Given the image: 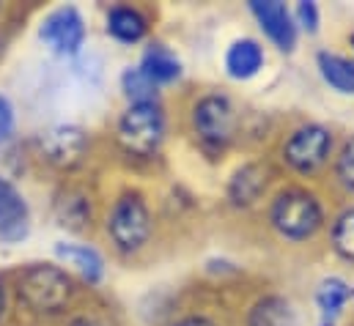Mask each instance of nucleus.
I'll return each instance as SVG.
<instances>
[{"mask_svg":"<svg viewBox=\"0 0 354 326\" xmlns=\"http://www.w3.org/2000/svg\"><path fill=\"white\" fill-rule=\"evenodd\" d=\"M266 189V170L261 164H245L234 173L228 184V198L234 206H250Z\"/></svg>","mask_w":354,"mask_h":326,"instance_id":"13","label":"nucleus"},{"mask_svg":"<svg viewBox=\"0 0 354 326\" xmlns=\"http://www.w3.org/2000/svg\"><path fill=\"white\" fill-rule=\"evenodd\" d=\"M352 39H354V36H352Z\"/></svg>","mask_w":354,"mask_h":326,"instance_id":"27","label":"nucleus"},{"mask_svg":"<svg viewBox=\"0 0 354 326\" xmlns=\"http://www.w3.org/2000/svg\"><path fill=\"white\" fill-rule=\"evenodd\" d=\"M138 69L154 82L157 88H160V85H168V82H176L178 77H181V64H178V58L168 47H162V44L149 47V50L143 52V61H140Z\"/></svg>","mask_w":354,"mask_h":326,"instance_id":"14","label":"nucleus"},{"mask_svg":"<svg viewBox=\"0 0 354 326\" xmlns=\"http://www.w3.org/2000/svg\"><path fill=\"white\" fill-rule=\"evenodd\" d=\"M349 299H352V288L346 285V280L327 277L319 285V294H316V305H319V316H322V324L319 326L335 324V318L341 316V310L346 307Z\"/></svg>","mask_w":354,"mask_h":326,"instance_id":"15","label":"nucleus"},{"mask_svg":"<svg viewBox=\"0 0 354 326\" xmlns=\"http://www.w3.org/2000/svg\"><path fill=\"white\" fill-rule=\"evenodd\" d=\"M269 222L272 228L291 242H305L319 233L324 222L322 203L316 200L313 192L305 189H286L272 200L269 209Z\"/></svg>","mask_w":354,"mask_h":326,"instance_id":"1","label":"nucleus"},{"mask_svg":"<svg viewBox=\"0 0 354 326\" xmlns=\"http://www.w3.org/2000/svg\"><path fill=\"white\" fill-rule=\"evenodd\" d=\"M176 326H217L214 321L203 318V316H189V318H181Z\"/></svg>","mask_w":354,"mask_h":326,"instance_id":"24","label":"nucleus"},{"mask_svg":"<svg viewBox=\"0 0 354 326\" xmlns=\"http://www.w3.org/2000/svg\"><path fill=\"white\" fill-rule=\"evenodd\" d=\"M124 85V93L129 96L132 104H149V102H157V85L149 80L138 66H129L121 77Z\"/></svg>","mask_w":354,"mask_h":326,"instance_id":"19","label":"nucleus"},{"mask_svg":"<svg viewBox=\"0 0 354 326\" xmlns=\"http://www.w3.org/2000/svg\"><path fill=\"white\" fill-rule=\"evenodd\" d=\"M335 175H338V181H341L346 189H352L354 192V137L341 148V154H338Z\"/></svg>","mask_w":354,"mask_h":326,"instance_id":"21","label":"nucleus"},{"mask_svg":"<svg viewBox=\"0 0 354 326\" xmlns=\"http://www.w3.org/2000/svg\"><path fill=\"white\" fill-rule=\"evenodd\" d=\"M55 255L58 258H64V260H69V263H75L77 269H80V274L88 280V282H99L102 277H104V260H102V255L88 245H66V242H61V245H55Z\"/></svg>","mask_w":354,"mask_h":326,"instance_id":"17","label":"nucleus"},{"mask_svg":"<svg viewBox=\"0 0 354 326\" xmlns=\"http://www.w3.org/2000/svg\"><path fill=\"white\" fill-rule=\"evenodd\" d=\"M19 299L36 313H58L72 299V280L53 263H36L19 277Z\"/></svg>","mask_w":354,"mask_h":326,"instance_id":"2","label":"nucleus"},{"mask_svg":"<svg viewBox=\"0 0 354 326\" xmlns=\"http://www.w3.org/2000/svg\"><path fill=\"white\" fill-rule=\"evenodd\" d=\"M248 326H297V313L288 299L283 296H264L253 305Z\"/></svg>","mask_w":354,"mask_h":326,"instance_id":"16","label":"nucleus"},{"mask_svg":"<svg viewBox=\"0 0 354 326\" xmlns=\"http://www.w3.org/2000/svg\"><path fill=\"white\" fill-rule=\"evenodd\" d=\"M333 151V135L322 124L299 126L283 146V160L297 173H313L330 160Z\"/></svg>","mask_w":354,"mask_h":326,"instance_id":"5","label":"nucleus"},{"mask_svg":"<svg viewBox=\"0 0 354 326\" xmlns=\"http://www.w3.org/2000/svg\"><path fill=\"white\" fill-rule=\"evenodd\" d=\"M250 11L259 19L261 30L277 44V50L294 52V47H297V25H294V14L283 3H277V0H250Z\"/></svg>","mask_w":354,"mask_h":326,"instance_id":"9","label":"nucleus"},{"mask_svg":"<svg viewBox=\"0 0 354 326\" xmlns=\"http://www.w3.org/2000/svg\"><path fill=\"white\" fill-rule=\"evenodd\" d=\"M118 140L135 157H151L165 140V113L157 102L129 104L118 121Z\"/></svg>","mask_w":354,"mask_h":326,"instance_id":"3","label":"nucleus"},{"mask_svg":"<svg viewBox=\"0 0 354 326\" xmlns=\"http://www.w3.org/2000/svg\"><path fill=\"white\" fill-rule=\"evenodd\" d=\"M30 233V209L22 192L0 175V242L19 245Z\"/></svg>","mask_w":354,"mask_h":326,"instance_id":"8","label":"nucleus"},{"mask_svg":"<svg viewBox=\"0 0 354 326\" xmlns=\"http://www.w3.org/2000/svg\"><path fill=\"white\" fill-rule=\"evenodd\" d=\"M107 233L124 252H138L151 236V217L138 192H127L115 200L107 220Z\"/></svg>","mask_w":354,"mask_h":326,"instance_id":"4","label":"nucleus"},{"mask_svg":"<svg viewBox=\"0 0 354 326\" xmlns=\"http://www.w3.org/2000/svg\"><path fill=\"white\" fill-rule=\"evenodd\" d=\"M72 326H99V324H93V321H88V318H77Z\"/></svg>","mask_w":354,"mask_h":326,"instance_id":"26","label":"nucleus"},{"mask_svg":"<svg viewBox=\"0 0 354 326\" xmlns=\"http://www.w3.org/2000/svg\"><path fill=\"white\" fill-rule=\"evenodd\" d=\"M264 66V50L256 39H239L225 52V72L234 80H250Z\"/></svg>","mask_w":354,"mask_h":326,"instance_id":"11","label":"nucleus"},{"mask_svg":"<svg viewBox=\"0 0 354 326\" xmlns=\"http://www.w3.org/2000/svg\"><path fill=\"white\" fill-rule=\"evenodd\" d=\"M319 72L322 77L330 82L335 90L341 93H354V64L341 58V55H333V52H319Z\"/></svg>","mask_w":354,"mask_h":326,"instance_id":"18","label":"nucleus"},{"mask_svg":"<svg viewBox=\"0 0 354 326\" xmlns=\"http://www.w3.org/2000/svg\"><path fill=\"white\" fill-rule=\"evenodd\" d=\"M14 132V107L6 96H0V143H6Z\"/></svg>","mask_w":354,"mask_h":326,"instance_id":"23","label":"nucleus"},{"mask_svg":"<svg viewBox=\"0 0 354 326\" xmlns=\"http://www.w3.org/2000/svg\"><path fill=\"white\" fill-rule=\"evenodd\" d=\"M3 310H6V291H3V282H0V316H3Z\"/></svg>","mask_w":354,"mask_h":326,"instance_id":"25","label":"nucleus"},{"mask_svg":"<svg viewBox=\"0 0 354 326\" xmlns=\"http://www.w3.org/2000/svg\"><path fill=\"white\" fill-rule=\"evenodd\" d=\"M333 247L344 260L354 263V209H346L333 225Z\"/></svg>","mask_w":354,"mask_h":326,"instance_id":"20","label":"nucleus"},{"mask_svg":"<svg viewBox=\"0 0 354 326\" xmlns=\"http://www.w3.org/2000/svg\"><path fill=\"white\" fill-rule=\"evenodd\" d=\"M319 22H322V17H319V6L316 3H310V0H302V3H297V11H294V25H299L302 30H308L310 36L319 30Z\"/></svg>","mask_w":354,"mask_h":326,"instance_id":"22","label":"nucleus"},{"mask_svg":"<svg viewBox=\"0 0 354 326\" xmlns=\"http://www.w3.org/2000/svg\"><path fill=\"white\" fill-rule=\"evenodd\" d=\"M86 146H88V140H86L83 129H77V126H55L41 140L47 160L61 164V167H72L80 162L86 154Z\"/></svg>","mask_w":354,"mask_h":326,"instance_id":"10","label":"nucleus"},{"mask_svg":"<svg viewBox=\"0 0 354 326\" xmlns=\"http://www.w3.org/2000/svg\"><path fill=\"white\" fill-rule=\"evenodd\" d=\"M192 124L203 146L225 148L234 135V107L225 96H203L192 110Z\"/></svg>","mask_w":354,"mask_h":326,"instance_id":"6","label":"nucleus"},{"mask_svg":"<svg viewBox=\"0 0 354 326\" xmlns=\"http://www.w3.org/2000/svg\"><path fill=\"white\" fill-rule=\"evenodd\" d=\"M149 30L146 17L132 6H113L107 11V33L121 44H138Z\"/></svg>","mask_w":354,"mask_h":326,"instance_id":"12","label":"nucleus"},{"mask_svg":"<svg viewBox=\"0 0 354 326\" xmlns=\"http://www.w3.org/2000/svg\"><path fill=\"white\" fill-rule=\"evenodd\" d=\"M39 39L61 55H77L80 47L86 44V22L75 6H61L44 17Z\"/></svg>","mask_w":354,"mask_h":326,"instance_id":"7","label":"nucleus"}]
</instances>
